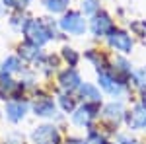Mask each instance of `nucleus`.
Instances as JSON below:
<instances>
[{
	"label": "nucleus",
	"instance_id": "obj_1",
	"mask_svg": "<svg viewBox=\"0 0 146 144\" xmlns=\"http://www.w3.org/2000/svg\"><path fill=\"white\" fill-rule=\"evenodd\" d=\"M23 35L29 43L41 47L56 37L55 23L51 20H45V18H31V20H27L25 27H23Z\"/></svg>",
	"mask_w": 146,
	"mask_h": 144
},
{
	"label": "nucleus",
	"instance_id": "obj_2",
	"mask_svg": "<svg viewBox=\"0 0 146 144\" xmlns=\"http://www.w3.org/2000/svg\"><path fill=\"white\" fill-rule=\"evenodd\" d=\"M98 86H100L105 94H109V96L117 98V100L123 98L125 92H127V84L113 74L111 68H109V70H100V72H98Z\"/></svg>",
	"mask_w": 146,
	"mask_h": 144
},
{
	"label": "nucleus",
	"instance_id": "obj_3",
	"mask_svg": "<svg viewBox=\"0 0 146 144\" xmlns=\"http://www.w3.org/2000/svg\"><path fill=\"white\" fill-rule=\"evenodd\" d=\"M58 27L64 31V33H70V35H82L86 31L88 23L84 20L82 12L78 10H68L64 12V16L58 20Z\"/></svg>",
	"mask_w": 146,
	"mask_h": 144
},
{
	"label": "nucleus",
	"instance_id": "obj_4",
	"mask_svg": "<svg viewBox=\"0 0 146 144\" xmlns=\"http://www.w3.org/2000/svg\"><path fill=\"white\" fill-rule=\"evenodd\" d=\"M98 115H100V103H84V105H78L72 111V123L76 127L92 129Z\"/></svg>",
	"mask_w": 146,
	"mask_h": 144
},
{
	"label": "nucleus",
	"instance_id": "obj_5",
	"mask_svg": "<svg viewBox=\"0 0 146 144\" xmlns=\"http://www.w3.org/2000/svg\"><path fill=\"white\" fill-rule=\"evenodd\" d=\"M107 43H109L111 49H115L121 55L133 53V47H135V41H133L131 33L125 31V29H119V27H113V31L107 35Z\"/></svg>",
	"mask_w": 146,
	"mask_h": 144
},
{
	"label": "nucleus",
	"instance_id": "obj_6",
	"mask_svg": "<svg viewBox=\"0 0 146 144\" xmlns=\"http://www.w3.org/2000/svg\"><path fill=\"white\" fill-rule=\"evenodd\" d=\"M113 27H115V23H113L111 16H109L107 12L98 10L92 16L90 29H92V33H94V37H107V35L113 31Z\"/></svg>",
	"mask_w": 146,
	"mask_h": 144
},
{
	"label": "nucleus",
	"instance_id": "obj_7",
	"mask_svg": "<svg viewBox=\"0 0 146 144\" xmlns=\"http://www.w3.org/2000/svg\"><path fill=\"white\" fill-rule=\"evenodd\" d=\"M31 140L33 144H60V133L55 125H39L31 133Z\"/></svg>",
	"mask_w": 146,
	"mask_h": 144
},
{
	"label": "nucleus",
	"instance_id": "obj_8",
	"mask_svg": "<svg viewBox=\"0 0 146 144\" xmlns=\"http://www.w3.org/2000/svg\"><path fill=\"white\" fill-rule=\"evenodd\" d=\"M33 113L37 115V117H43V119H53V117L56 115V107H55L53 98H49V96H45V94L35 96Z\"/></svg>",
	"mask_w": 146,
	"mask_h": 144
},
{
	"label": "nucleus",
	"instance_id": "obj_9",
	"mask_svg": "<svg viewBox=\"0 0 146 144\" xmlns=\"http://www.w3.org/2000/svg\"><path fill=\"white\" fill-rule=\"evenodd\" d=\"M125 121H127L131 131H146V107L142 105V101L136 103L135 107L127 113Z\"/></svg>",
	"mask_w": 146,
	"mask_h": 144
},
{
	"label": "nucleus",
	"instance_id": "obj_10",
	"mask_svg": "<svg viewBox=\"0 0 146 144\" xmlns=\"http://www.w3.org/2000/svg\"><path fill=\"white\" fill-rule=\"evenodd\" d=\"M58 86L64 90L66 94L78 90L80 86H82V76H80V72L76 70V68L68 66L66 70H62V72L58 74Z\"/></svg>",
	"mask_w": 146,
	"mask_h": 144
},
{
	"label": "nucleus",
	"instance_id": "obj_11",
	"mask_svg": "<svg viewBox=\"0 0 146 144\" xmlns=\"http://www.w3.org/2000/svg\"><path fill=\"white\" fill-rule=\"evenodd\" d=\"M27 109H29V105H27V101H22V100H12L6 103V109H4V115H6V119L10 123H20L25 119V115H27Z\"/></svg>",
	"mask_w": 146,
	"mask_h": 144
},
{
	"label": "nucleus",
	"instance_id": "obj_12",
	"mask_svg": "<svg viewBox=\"0 0 146 144\" xmlns=\"http://www.w3.org/2000/svg\"><path fill=\"white\" fill-rule=\"evenodd\" d=\"M103 119L107 123H111L113 127H117L119 123L125 121V117H127V111H125V105L121 101H111V103H107L105 107H103Z\"/></svg>",
	"mask_w": 146,
	"mask_h": 144
},
{
	"label": "nucleus",
	"instance_id": "obj_13",
	"mask_svg": "<svg viewBox=\"0 0 146 144\" xmlns=\"http://www.w3.org/2000/svg\"><path fill=\"white\" fill-rule=\"evenodd\" d=\"M20 56L25 58V60H29V62H37V64H43V60L47 58V55H43V51L37 45L29 43V41L20 45Z\"/></svg>",
	"mask_w": 146,
	"mask_h": 144
},
{
	"label": "nucleus",
	"instance_id": "obj_14",
	"mask_svg": "<svg viewBox=\"0 0 146 144\" xmlns=\"http://www.w3.org/2000/svg\"><path fill=\"white\" fill-rule=\"evenodd\" d=\"M111 72L119 78V80H123L125 84H127V80L133 74V64H131L127 58H123V56H117L115 62H113V66H111Z\"/></svg>",
	"mask_w": 146,
	"mask_h": 144
},
{
	"label": "nucleus",
	"instance_id": "obj_15",
	"mask_svg": "<svg viewBox=\"0 0 146 144\" xmlns=\"http://www.w3.org/2000/svg\"><path fill=\"white\" fill-rule=\"evenodd\" d=\"M84 58L86 60H90L94 66L98 68V72L100 70H109V60H107V56L103 55V53H100L98 49H88L86 53H84Z\"/></svg>",
	"mask_w": 146,
	"mask_h": 144
},
{
	"label": "nucleus",
	"instance_id": "obj_16",
	"mask_svg": "<svg viewBox=\"0 0 146 144\" xmlns=\"http://www.w3.org/2000/svg\"><path fill=\"white\" fill-rule=\"evenodd\" d=\"M78 92H80V98L84 100V103H101V94L98 90V86L84 82L78 88Z\"/></svg>",
	"mask_w": 146,
	"mask_h": 144
},
{
	"label": "nucleus",
	"instance_id": "obj_17",
	"mask_svg": "<svg viewBox=\"0 0 146 144\" xmlns=\"http://www.w3.org/2000/svg\"><path fill=\"white\" fill-rule=\"evenodd\" d=\"M129 84L133 86V90L144 94L146 92V68L133 70V74H131V78H129Z\"/></svg>",
	"mask_w": 146,
	"mask_h": 144
},
{
	"label": "nucleus",
	"instance_id": "obj_18",
	"mask_svg": "<svg viewBox=\"0 0 146 144\" xmlns=\"http://www.w3.org/2000/svg\"><path fill=\"white\" fill-rule=\"evenodd\" d=\"M41 2L51 14H62L70 4V0H41Z\"/></svg>",
	"mask_w": 146,
	"mask_h": 144
},
{
	"label": "nucleus",
	"instance_id": "obj_19",
	"mask_svg": "<svg viewBox=\"0 0 146 144\" xmlns=\"http://www.w3.org/2000/svg\"><path fill=\"white\" fill-rule=\"evenodd\" d=\"M22 60L18 56H8L4 62H2V72L4 74H14V72H20L22 70Z\"/></svg>",
	"mask_w": 146,
	"mask_h": 144
},
{
	"label": "nucleus",
	"instance_id": "obj_20",
	"mask_svg": "<svg viewBox=\"0 0 146 144\" xmlns=\"http://www.w3.org/2000/svg\"><path fill=\"white\" fill-rule=\"evenodd\" d=\"M60 56H62V60H64V62H68V66H70V68H74L80 62V55L72 49V47H62Z\"/></svg>",
	"mask_w": 146,
	"mask_h": 144
},
{
	"label": "nucleus",
	"instance_id": "obj_21",
	"mask_svg": "<svg viewBox=\"0 0 146 144\" xmlns=\"http://www.w3.org/2000/svg\"><path fill=\"white\" fill-rule=\"evenodd\" d=\"M58 103H60V109L64 111V113H72V111L76 109V100L70 94H62L58 98Z\"/></svg>",
	"mask_w": 146,
	"mask_h": 144
},
{
	"label": "nucleus",
	"instance_id": "obj_22",
	"mask_svg": "<svg viewBox=\"0 0 146 144\" xmlns=\"http://www.w3.org/2000/svg\"><path fill=\"white\" fill-rule=\"evenodd\" d=\"M131 31L138 37H146V22L144 20H135L131 23Z\"/></svg>",
	"mask_w": 146,
	"mask_h": 144
},
{
	"label": "nucleus",
	"instance_id": "obj_23",
	"mask_svg": "<svg viewBox=\"0 0 146 144\" xmlns=\"http://www.w3.org/2000/svg\"><path fill=\"white\" fill-rule=\"evenodd\" d=\"M4 144H23V136L20 133H10L4 138Z\"/></svg>",
	"mask_w": 146,
	"mask_h": 144
},
{
	"label": "nucleus",
	"instance_id": "obj_24",
	"mask_svg": "<svg viewBox=\"0 0 146 144\" xmlns=\"http://www.w3.org/2000/svg\"><path fill=\"white\" fill-rule=\"evenodd\" d=\"M115 144H138L131 136V134H117V140H115Z\"/></svg>",
	"mask_w": 146,
	"mask_h": 144
},
{
	"label": "nucleus",
	"instance_id": "obj_25",
	"mask_svg": "<svg viewBox=\"0 0 146 144\" xmlns=\"http://www.w3.org/2000/svg\"><path fill=\"white\" fill-rule=\"evenodd\" d=\"M4 6H8V8H20L23 6L22 0H4Z\"/></svg>",
	"mask_w": 146,
	"mask_h": 144
},
{
	"label": "nucleus",
	"instance_id": "obj_26",
	"mask_svg": "<svg viewBox=\"0 0 146 144\" xmlns=\"http://www.w3.org/2000/svg\"><path fill=\"white\" fill-rule=\"evenodd\" d=\"M64 144H88V140H84V138H66Z\"/></svg>",
	"mask_w": 146,
	"mask_h": 144
},
{
	"label": "nucleus",
	"instance_id": "obj_27",
	"mask_svg": "<svg viewBox=\"0 0 146 144\" xmlns=\"http://www.w3.org/2000/svg\"><path fill=\"white\" fill-rule=\"evenodd\" d=\"M22 2H27V0H22Z\"/></svg>",
	"mask_w": 146,
	"mask_h": 144
},
{
	"label": "nucleus",
	"instance_id": "obj_28",
	"mask_svg": "<svg viewBox=\"0 0 146 144\" xmlns=\"http://www.w3.org/2000/svg\"><path fill=\"white\" fill-rule=\"evenodd\" d=\"M96 2H100V0H96Z\"/></svg>",
	"mask_w": 146,
	"mask_h": 144
}]
</instances>
